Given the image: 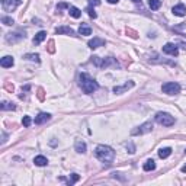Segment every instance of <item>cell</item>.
Masks as SVG:
<instances>
[{"label":"cell","instance_id":"1","mask_svg":"<svg viewBox=\"0 0 186 186\" xmlns=\"http://www.w3.org/2000/svg\"><path fill=\"white\" fill-rule=\"evenodd\" d=\"M95 156L97 160H100L102 163H106L109 164L112 160L115 158V151L108 145H97L95 151Z\"/></svg>","mask_w":186,"mask_h":186},{"label":"cell","instance_id":"2","mask_svg":"<svg viewBox=\"0 0 186 186\" xmlns=\"http://www.w3.org/2000/svg\"><path fill=\"white\" fill-rule=\"evenodd\" d=\"M79 84H80L81 90L84 92V93H87V95L93 93V92L97 90V87H99L97 81L90 79V77L87 76V74H84V73H81L80 76H79Z\"/></svg>","mask_w":186,"mask_h":186},{"label":"cell","instance_id":"3","mask_svg":"<svg viewBox=\"0 0 186 186\" xmlns=\"http://www.w3.org/2000/svg\"><path fill=\"white\" fill-rule=\"evenodd\" d=\"M156 121H157L160 125H163V127H172V125H175V118H173L170 114H167V112H158L157 115H156Z\"/></svg>","mask_w":186,"mask_h":186},{"label":"cell","instance_id":"4","mask_svg":"<svg viewBox=\"0 0 186 186\" xmlns=\"http://www.w3.org/2000/svg\"><path fill=\"white\" fill-rule=\"evenodd\" d=\"M162 90L166 93V95H177L180 92V84L179 83H175V81H169V83H164L162 86Z\"/></svg>","mask_w":186,"mask_h":186},{"label":"cell","instance_id":"5","mask_svg":"<svg viewBox=\"0 0 186 186\" xmlns=\"http://www.w3.org/2000/svg\"><path fill=\"white\" fill-rule=\"evenodd\" d=\"M153 131V124L151 122H145V124L140 125L135 129L131 131V135H143V134H148Z\"/></svg>","mask_w":186,"mask_h":186},{"label":"cell","instance_id":"6","mask_svg":"<svg viewBox=\"0 0 186 186\" xmlns=\"http://www.w3.org/2000/svg\"><path fill=\"white\" fill-rule=\"evenodd\" d=\"M20 5H22V0H2V6L6 12H13Z\"/></svg>","mask_w":186,"mask_h":186},{"label":"cell","instance_id":"7","mask_svg":"<svg viewBox=\"0 0 186 186\" xmlns=\"http://www.w3.org/2000/svg\"><path fill=\"white\" fill-rule=\"evenodd\" d=\"M92 63H93V64H96L97 67H102V68H105V67H108L109 64H112V63H114V60H112V58H106V60H102L100 57H92Z\"/></svg>","mask_w":186,"mask_h":186},{"label":"cell","instance_id":"8","mask_svg":"<svg viewBox=\"0 0 186 186\" xmlns=\"http://www.w3.org/2000/svg\"><path fill=\"white\" fill-rule=\"evenodd\" d=\"M25 38V32H10L6 35V41L7 42H16V41H20V39Z\"/></svg>","mask_w":186,"mask_h":186},{"label":"cell","instance_id":"9","mask_svg":"<svg viewBox=\"0 0 186 186\" xmlns=\"http://www.w3.org/2000/svg\"><path fill=\"white\" fill-rule=\"evenodd\" d=\"M163 53L164 54H169V55H175L176 57L177 54H179V50H177V47L175 45V44H166L164 47H163Z\"/></svg>","mask_w":186,"mask_h":186},{"label":"cell","instance_id":"10","mask_svg":"<svg viewBox=\"0 0 186 186\" xmlns=\"http://www.w3.org/2000/svg\"><path fill=\"white\" fill-rule=\"evenodd\" d=\"M105 44H106V42H105V39L95 37L93 39H90V41L87 42V45H89V48H92V50H96V48H99V47H103Z\"/></svg>","mask_w":186,"mask_h":186},{"label":"cell","instance_id":"11","mask_svg":"<svg viewBox=\"0 0 186 186\" xmlns=\"http://www.w3.org/2000/svg\"><path fill=\"white\" fill-rule=\"evenodd\" d=\"M50 119H51V115L47 114V112H41V114H38V116H35V124L37 125L45 124V122Z\"/></svg>","mask_w":186,"mask_h":186},{"label":"cell","instance_id":"12","mask_svg":"<svg viewBox=\"0 0 186 186\" xmlns=\"http://www.w3.org/2000/svg\"><path fill=\"white\" fill-rule=\"evenodd\" d=\"M131 87H134V81H127L122 86H115L114 93H124V92H127L128 89H131Z\"/></svg>","mask_w":186,"mask_h":186},{"label":"cell","instance_id":"13","mask_svg":"<svg viewBox=\"0 0 186 186\" xmlns=\"http://www.w3.org/2000/svg\"><path fill=\"white\" fill-rule=\"evenodd\" d=\"M172 12H173L175 16H185L186 15V7H185V5H176V6H173Z\"/></svg>","mask_w":186,"mask_h":186},{"label":"cell","instance_id":"14","mask_svg":"<svg viewBox=\"0 0 186 186\" xmlns=\"http://www.w3.org/2000/svg\"><path fill=\"white\" fill-rule=\"evenodd\" d=\"M0 64H2V67H5V68H9V67H12L15 64V60H13V57H10V55H6V57H3L0 60Z\"/></svg>","mask_w":186,"mask_h":186},{"label":"cell","instance_id":"15","mask_svg":"<svg viewBox=\"0 0 186 186\" xmlns=\"http://www.w3.org/2000/svg\"><path fill=\"white\" fill-rule=\"evenodd\" d=\"M45 38H47V32H45V31H41V32H38L37 35H35V38H33V44H35V45H39V44L42 42Z\"/></svg>","mask_w":186,"mask_h":186},{"label":"cell","instance_id":"16","mask_svg":"<svg viewBox=\"0 0 186 186\" xmlns=\"http://www.w3.org/2000/svg\"><path fill=\"white\" fill-rule=\"evenodd\" d=\"M68 13H70V16H71V18H74V19H79V18L81 16V10L77 9L76 6H70V7H68Z\"/></svg>","mask_w":186,"mask_h":186},{"label":"cell","instance_id":"17","mask_svg":"<svg viewBox=\"0 0 186 186\" xmlns=\"http://www.w3.org/2000/svg\"><path fill=\"white\" fill-rule=\"evenodd\" d=\"M170 154H172V148L170 147H164L158 150V157L160 158H167Z\"/></svg>","mask_w":186,"mask_h":186},{"label":"cell","instance_id":"18","mask_svg":"<svg viewBox=\"0 0 186 186\" xmlns=\"http://www.w3.org/2000/svg\"><path fill=\"white\" fill-rule=\"evenodd\" d=\"M55 33L61 35V33H67V35H74V31L68 26H61V28H57L55 29Z\"/></svg>","mask_w":186,"mask_h":186},{"label":"cell","instance_id":"19","mask_svg":"<svg viewBox=\"0 0 186 186\" xmlns=\"http://www.w3.org/2000/svg\"><path fill=\"white\" fill-rule=\"evenodd\" d=\"M33 163H35L37 166H47L48 160H47V157H44V156H37V157L33 158Z\"/></svg>","mask_w":186,"mask_h":186},{"label":"cell","instance_id":"20","mask_svg":"<svg viewBox=\"0 0 186 186\" xmlns=\"http://www.w3.org/2000/svg\"><path fill=\"white\" fill-rule=\"evenodd\" d=\"M0 109L2 110H15L16 106H15V103H12V102H2Z\"/></svg>","mask_w":186,"mask_h":186},{"label":"cell","instance_id":"21","mask_svg":"<svg viewBox=\"0 0 186 186\" xmlns=\"http://www.w3.org/2000/svg\"><path fill=\"white\" fill-rule=\"evenodd\" d=\"M143 169L145 170V172H151V170H154V169H156V163H154V160H147V162L144 163Z\"/></svg>","mask_w":186,"mask_h":186},{"label":"cell","instance_id":"22","mask_svg":"<svg viewBox=\"0 0 186 186\" xmlns=\"http://www.w3.org/2000/svg\"><path fill=\"white\" fill-rule=\"evenodd\" d=\"M77 153H86V144L83 143V141H76V145H74Z\"/></svg>","mask_w":186,"mask_h":186},{"label":"cell","instance_id":"23","mask_svg":"<svg viewBox=\"0 0 186 186\" xmlns=\"http://www.w3.org/2000/svg\"><path fill=\"white\" fill-rule=\"evenodd\" d=\"M148 6L151 10H157L162 6V0H148Z\"/></svg>","mask_w":186,"mask_h":186},{"label":"cell","instance_id":"24","mask_svg":"<svg viewBox=\"0 0 186 186\" xmlns=\"http://www.w3.org/2000/svg\"><path fill=\"white\" fill-rule=\"evenodd\" d=\"M79 33H80V35H92V28L83 24L80 28H79Z\"/></svg>","mask_w":186,"mask_h":186},{"label":"cell","instance_id":"25","mask_svg":"<svg viewBox=\"0 0 186 186\" xmlns=\"http://www.w3.org/2000/svg\"><path fill=\"white\" fill-rule=\"evenodd\" d=\"M25 58H26V60H29V61L39 63V54H26V55H25Z\"/></svg>","mask_w":186,"mask_h":186},{"label":"cell","instance_id":"26","mask_svg":"<svg viewBox=\"0 0 186 186\" xmlns=\"http://www.w3.org/2000/svg\"><path fill=\"white\" fill-rule=\"evenodd\" d=\"M22 124H24V127H26V128H28V127H31V124H32V119H31V116H28V115H26V116H24V119H22Z\"/></svg>","mask_w":186,"mask_h":186},{"label":"cell","instance_id":"27","mask_svg":"<svg viewBox=\"0 0 186 186\" xmlns=\"http://www.w3.org/2000/svg\"><path fill=\"white\" fill-rule=\"evenodd\" d=\"M86 12H87V13H89V16H90V18H93V19H96V16H97V15H96L95 9H93L92 6H89V7H87V9H86Z\"/></svg>","mask_w":186,"mask_h":186},{"label":"cell","instance_id":"28","mask_svg":"<svg viewBox=\"0 0 186 186\" xmlns=\"http://www.w3.org/2000/svg\"><path fill=\"white\" fill-rule=\"evenodd\" d=\"M2 22L5 25H13L15 24V20L12 19V18H7V16H3V18H2Z\"/></svg>","mask_w":186,"mask_h":186},{"label":"cell","instance_id":"29","mask_svg":"<svg viewBox=\"0 0 186 186\" xmlns=\"http://www.w3.org/2000/svg\"><path fill=\"white\" fill-rule=\"evenodd\" d=\"M79 179H80V176H79L77 173H73V175H71V180H68L67 183H68V185H73V183H76Z\"/></svg>","mask_w":186,"mask_h":186},{"label":"cell","instance_id":"30","mask_svg":"<svg viewBox=\"0 0 186 186\" xmlns=\"http://www.w3.org/2000/svg\"><path fill=\"white\" fill-rule=\"evenodd\" d=\"M100 0H89V6H99Z\"/></svg>","mask_w":186,"mask_h":186},{"label":"cell","instance_id":"31","mask_svg":"<svg viewBox=\"0 0 186 186\" xmlns=\"http://www.w3.org/2000/svg\"><path fill=\"white\" fill-rule=\"evenodd\" d=\"M64 7H70V6L67 5V3H60V5L57 6V10H58V12H60V10H61V9H64Z\"/></svg>","mask_w":186,"mask_h":186},{"label":"cell","instance_id":"32","mask_svg":"<svg viewBox=\"0 0 186 186\" xmlns=\"http://www.w3.org/2000/svg\"><path fill=\"white\" fill-rule=\"evenodd\" d=\"M53 45H54V42H53V41H51V42H50V48H48V50H50L51 53H54V48H53Z\"/></svg>","mask_w":186,"mask_h":186},{"label":"cell","instance_id":"33","mask_svg":"<svg viewBox=\"0 0 186 186\" xmlns=\"http://www.w3.org/2000/svg\"><path fill=\"white\" fill-rule=\"evenodd\" d=\"M108 2H109L110 5H115V3H118V2H119V0H108Z\"/></svg>","mask_w":186,"mask_h":186},{"label":"cell","instance_id":"34","mask_svg":"<svg viewBox=\"0 0 186 186\" xmlns=\"http://www.w3.org/2000/svg\"><path fill=\"white\" fill-rule=\"evenodd\" d=\"M6 138H7V135L3 132V140H2V143H6Z\"/></svg>","mask_w":186,"mask_h":186},{"label":"cell","instance_id":"35","mask_svg":"<svg viewBox=\"0 0 186 186\" xmlns=\"http://www.w3.org/2000/svg\"><path fill=\"white\" fill-rule=\"evenodd\" d=\"M131 2H134V3H141L143 0H131Z\"/></svg>","mask_w":186,"mask_h":186},{"label":"cell","instance_id":"36","mask_svg":"<svg viewBox=\"0 0 186 186\" xmlns=\"http://www.w3.org/2000/svg\"><path fill=\"white\" fill-rule=\"evenodd\" d=\"M182 172H183V173L186 172V166H183V167H182Z\"/></svg>","mask_w":186,"mask_h":186},{"label":"cell","instance_id":"37","mask_svg":"<svg viewBox=\"0 0 186 186\" xmlns=\"http://www.w3.org/2000/svg\"><path fill=\"white\" fill-rule=\"evenodd\" d=\"M185 153H186V150H185Z\"/></svg>","mask_w":186,"mask_h":186},{"label":"cell","instance_id":"38","mask_svg":"<svg viewBox=\"0 0 186 186\" xmlns=\"http://www.w3.org/2000/svg\"><path fill=\"white\" fill-rule=\"evenodd\" d=\"M185 37H186V35H185Z\"/></svg>","mask_w":186,"mask_h":186}]
</instances>
